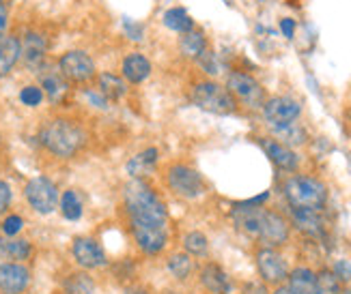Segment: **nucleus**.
Returning <instances> with one entry per match:
<instances>
[{"instance_id": "f257e3e1", "label": "nucleus", "mask_w": 351, "mask_h": 294, "mask_svg": "<svg viewBox=\"0 0 351 294\" xmlns=\"http://www.w3.org/2000/svg\"><path fill=\"white\" fill-rule=\"evenodd\" d=\"M125 211L130 215V224L143 226H166L169 224V213L156 191L141 178H132L123 187Z\"/></svg>"}, {"instance_id": "f03ea898", "label": "nucleus", "mask_w": 351, "mask_h": 294, "mask_svg": "<svg viewBox=\"0 0 351 294\" xmlns=\"http://www.w3.org/2000/svg\"><path fill=\"white\" fill-rule=\"evenodd\" d=\"M86 140L84 127L71 118H52L39 131V142L43 148L60 159L75 157L84 148Z\"/></svg>"}, {"instance_id": "7ed1b4c3", "label": "nucleus", "mask_w": 351, "mask_h": 294, "mask_svg": "<svg viewBox=\"0 0 351 294\" xmlns=\"http://www.w3.org/2000/svg\"><path fill=\"white\" fill-rule=\"evenodd\" d=\"M282 193L291 209H306V211H324L328 202V187L315 176L295 174L289 176L282 185Z\"/></svg>"}, {"instance_id": "20e7f679", "label": "nucleus", "mask_w": 351, "mask_h": 294, "mask_svg": "<svg viewBox=\"0 0 351 294\" xmlns=\"http://www.w3.org/2000/svg\"><path fill=\"white\" fill-rule=\"evenodd\" d=\"M190 99L196 107H201V110L209 114L226 116V114L237 112V101L233 99V95L226 90V86L213 80L196 82L190 90Z\"/></svg>"}, {"instance_id": "39448f33", "label": "nucleus", "mask_w": 351, "mask_h": 294, "mask_svg": "<svg viewBox=\"0 0 351 294\" xmlns=\"http://www.w3.org/2000/svg\"><path fill=\"white\" fill-rule=\"evenodd\" d=\"M226 90L233 95L237 105L241 103V105L250 107V110H258V107H263V103L267 101L265 88L261 86V82L254 80L252 75L243 73V71H231V73H228Z\"/></svg>"}, {"instance_id": "423d86ee", "label": "nucleus", "mask_w": 351, "mask_h": 294, "mask_svg": "<svg viewBox=\"0 0 351 294\" xmlns=\"http://www.w3.org/2000/svg\"><path fill=\"white\" fill-rule=\"evenodd\" d=\"M58 71L69 84H88L97 77V67L86 52L69 50L58 58Z\"/></svg>"}, {"instance_id": "0eeeda50", "label": "nucleus", "mask_w": 351, "mask_h": 294, "mask_svg": "<svg viewBox=\"0 0 351 294\" xmlns=\"http://www.w3.org/2000/svg\"><path fill=\"white\" fill-rule=\"evenodd\" d=\"M166 183L181 198H198L205 189L203 176L186 163H173L166 170Z\"/></svg>"}, {"instance_id": "6e6552de", "label": "nucleus", "mask_w": 351, "mask_h": 294, "mask_svg": "<svg viewBox=\"0 0 351 294\" xmlns=\"http://www.w3.org/2000/svg\"><path fill=\"white\" fill-rule=\"evenodd\" d=\"M24 196L28 200V204L33 206L39 215H50L58 206V189L56 185L48 176H35L26 183Z\"/></svg>"}, {"instance_id": "1a4fd4ad", "label": "nucleus", "mask_w": 351, "mask_h": 294, "mask_svg": "<svg viewBox=\"0 0 351 294\" xmlns=\"http://www.w3.org/2000/svg\"><path fill=\"white\" fill-rule=\"evenodd\" d=\"M263 118L271 125V129L276 127H287L295 122L302 114V103L293 97L278 95V97H269L263 103Z\"/></svg>"}, {"instance_id": "9d476101", "label": "nucleus", "mask_w": 351, "mask_h": 294, "mask_svg": "<svg viewBox=\"0 0 351 294\" xmlns=\"http://www.w3.org/2000/svg\"><path fill=\"white\" fill-rule=\"evenodd\" d=\"M289 235H291V224H289L280 213L263 209L256 239L263 241L267 247H274V250H276V247H280L289 241Z\"/></svg>"}, {"instance_id": "9b49d317", "label": "nucleus", "mask_w": 351, "mask_h": 294, "mask_svg": "<svg viewBox=\"0 0 351 294\" xmlns=\"http://www.w3.org/2000/svg\"><path fill=\"white\" fill-rule=\"evenodd\" d=\"M256 269L258 275L263 277L265 284L280 286L287 282L289 277V265L280 252H276L274 247H263V250L256 252Z\"/></svg>"}, {"instance_id": "f8f14e48", "label": "nucleus", "mask_w": 351, "mask_h": 294, "mask_svg": "<svg viewBox=\"0 0 351 294\" xmlns=\"http://www.w3.org/2000/svg\"><path fill=\"white\" fill-rule=\"evenodd\" d=\"M45 54H48V39H45L37 30H26L24 37L20 39V58L22 63L39 71L45 65Z\"/></svg>"}, {"instance_id": "ddd939ff", "label": "nucleus", "mask_w": 351, "mask_h": 294, "mask_svg": "<svg viewBox=\"0 0 351 294\" xmlns=\"http://www.w3.org/2000/svg\"><path fill=\"white\" fill-rule=\"evenodd\" d=\"M132 235L136 245L141 247L145 254H160L166 243H169V230L166 226H143V224H132Z\"/></svg>"}, {"instance_id": "4468645a", "label": "nucleus", "mask_w": 351, "mask_h": 294, "mask_svg": "<svg viewBox=\"0 0 351 294\" xmlns=\"http://www.w3.org/2000/svg\"><path fill=\"white\" fill-rule=\"evenodd\" d=\"M71 254L82 269H101L108 265V258H106L101 245L93 239H86V237H80L73 241Z\"/></svg>"}, {"instance_id": "2eb2a0df", "label": "nucleus", "mask_w": 351, "mask_h": 294, "mask_svg": "<svg viewBox=\"0 0 351 294\" xmlns=\"http://www.w3.org/2000/svg\"><path fill=\"white\" fill-rule=\"evenodd\" d=\"M39 86L43 90V95L48 97L54 105L63 103L65 97L69 95V82L63 77V73L58 71V67H41L39 71Z\"/></svg>"}, {"instance_id": "dca6fc26", "label": "nucleus", "mask_w": 351, "mask_h": 294, "mask_svg": "<svg viewBox=\"0 0 351 294\" xmlns=\"http://www.w3.org/2000/svg\"><path fill=\"white\" fill-rule=\"evenodd\" d=\"M261 146L269 161L276 165L282 172H295L300 168V157L293 148H289L287 144L278 142L276 137H261Z\"/></svg>"}, {"instance_id": "f3484780", "label": "nucleus", "mask_w": 351, "mask_h": 294, "mask_svg": "<svg viewBox=\"0 0 351 294\" xmlns=\"http://www.w3.org/2000/svg\"><path fill=\"white\" fill-rule=\"evenodd\" d=\"M30 284V273L20 262H3L0 265V290L7 294H20Z\"/></svg>"}, {"instance_id": "a211bd4d", "label": "nucleus", "mask_w": 351, "mask_h": 294, "mask_svg": "<svg viewBox=\"0 0 351 294\" xmlns=\"http://www.w3.org/2000/svg\"><path fill=\"white\" fill-rule=\"evenodd\" d=\"M291 224L298 232L306 237H324L326 235V219L322 211H306V209H291Z\"/></svg>"}, {"instance_id": "6ab92c4d", "label": "nucleus", "mask_w": 351, "mask_h": 294, "mask_svg": "<svg viewBox=\"0 0 351 294\" xmlns=\"http://www.w3.org/2000/svg\"><path fill=\"white\" fill-rule=\"evenodd\" d=\"M121 75L132 84H143L151 75V60L141 52H132L121 63Z\"/></svg>"}, {"instance_id": "aec40b11", "label": "nucleus", "mask_w": 351, "mask_h": 294, "mask_svg": "<svg viewBox=\"0 0 351 294\" xmlns=\"http://www.w3.org/2000/svg\"><path fill=\"white\" fill-rule=\"evenodd\" d=\"M201 284L207 292L211 294H231L233 292V284H231V277L226 275V271L218 265H205L201 269Z\"/></svg>"}, {"instance_id": "412c9836", "label": "nucleus", "mask_w": 351, "mask_h": 294, "mask_svg": "<svg viewBox=\"0 0 351 294\" xmlns=\"http://www.w3.org/2000/svg\"><path fill=\"white\" fill-rule=\"evenodd\" d=\"M20 60V39L15 35L0 37V80L7 77Z\"/></svg>"}, {"instance_id": "4be33fe9", "label": "nucleus", "mask_w": 351, "mask_h": 294, "mask_svg": "<svg viewBox=\"0 0 351 294\" xmlns=\"http://www.w3.org/2000/svg\"><path fill=\"white\" fill-rule=\"evenodd\" d=\"M97 90L108 101H119L128 95V82L123 80V75H117L112 71H101L97 75Z\"/></svg>"}, {"instance_id": "5701e85b", "label": "nucleus", "mask_w": 351, "mask_h": 294, "mask_svg": "<svg viewBox=\"0 0 351 294\" xmlns=\"http://www.w3.org/2000/svg\"><path fill=\"white\" fill-rule=\"evenodd\" d=\"M207 50H209V41H207V37L201 28H194V30H190V33L179 37V52L186 58L198 60Z\"/></svg>"}, {"instance_id": "b1692460", "label": "nucleus", "mask_w": 351, "mask_h": 294, "mask_svg": "<svg viewBox=\"0 0 351 294\" xmlns=\"http://www.w3.org/2000/svg\"><path fill=\"white\" fill-rule=\"evenodd\" d=\"M287 286L291 288L295 294H319V288H317V273L306 269V267H300V269H293L287 277Z\"/></svg>"}, {"instance_id": "393cba45", "label": "nucleus", "mask_w": 351, "mask_h": 294, "mask_svg": "<svg viewBox=\"0 0 351 294\" xmlns=\"http://www.w3.org/2000/svg\"><path fill=\"white\" fill-rule=\"evenodd\" d=\"M162 24H164L166 28L175 30V33H179V35H186V33H190V30L196 28L194 20L190 18V13H188L186 9H183V7H173V9H169V11H164V15H162Z\"/></svg>"}, {"instance_id": "a878e982", "label": "nucleus", "mask_w": 351, "mask_h": 294, "mask_svg": "<svg viewBox=\"0 0 351 294\" xmlns=\"http://www.w3.org/2000/svg\"><path fill=\"white\" fill-rule=\"evenodd\" d=\"M156 161H158V148H145L143 152H138L136 157L128 161V174L132 178H143L154 170Z\"/></svg>"}, {"instance_id": "bb28decb", "label": "nucleus", "mask_w": 351, "mask_h": 294, "mask_svg": "<svg viewBox=\"0 0 351 294\" xmlns=\"http://www.w3.org/2000/svg\"><path fill=\"white\" fill-rule=\"evenodd\" d=\"M274 135H276L278 142L287 144L289 148L302 146V144H306V140H308L306 129H304L302 125H298V122H291V125H287V127H276V129H274Z\"/></svg>"}, {"instance_id": "cd10ccee", "label": "nucleus", "mask_w": 351, "mask_h": 294, "mask_svg": "<svg viewBox=\"0 0 351 294\" xmlns=\"http://www.w3.org/2000/svg\"><path fill=\"white\" fill-rule=\"evenodd\" d=\"M33 254V247L24 239H11L3 241L0 239V258L3 260H28V256Z\"/></svg>"}, {"instance_id": "c85d7f7f", "label": "nucleus", "mask_w": 351, "mask_h": 294, "mask_svg": "<svg viewBox=\"0 0 351 294\" xmlns=\"http://www.w3.org/2000/svg\"><path fill=\"white\" fill-rule=\"evenodd\" d=\"M58 206H60V213H63V217L69 222H75L82 217V200L73 189H67L63 196H60Z\"/></svg>"}, {"instance_id": "c756f323", "label": "nucleus", "mask_w": 351, "mask_h": 294, "mask_svg": "<svg viewBox=\"0 0 351 294\" xmlns=\"http://www.w3.org/2000/svg\"><path fill=\"white\" fill-rule=\"evenodd\" d=\"M63 288L67 294H95V282L86 273H71L65 280Z\"/></svg>"}, {"instance_id": "7c9ffc66", "label": "nucleus", "mask_w": 351, "mask_h": 294, "mask_svg": "<svg viewBox=\"0 0 351 294\" xmlns=\"http://www.w3.org/2000/svg\"><path fill=\"white\" fill-rule=\"evenodd\" d=\"M317 288H319V294H341L343 282L339 280V275L334 271L322 269L317 273Z\"/></svg>"}, {"instance_id": "2f4dec72", "label": "nucleus", "mask_w": 351, "mask_h": 294, "mask_svg": "<svg viewBox=\"0 0 351 294\" xmlns=\"http://www.w3.org/2000/svg\"><path fill=\"white\" fill-rule=\"evenodd\" d=\"M183 247H186L188 256L205 258L209 252V241L203 232H188L186 239H183Z\"/></svg>"}, {"instance_id": "473e14b6", "label": "nucleus", "mask_w": 351, "mask_h": 294, "mask_svg": "<svg viewBox=\"0 0 351 294\" xmlns=\"http://www.w3.org/2000/svg\"><path fill=\"white\" fill-rule=\"evenodd\" d=\"M169 271L177 277L179 282H186L194 271V262L188 254H175L169 260Z\"/></svg>"}, {"instance_id": "72a5a7b5", "label": "nucleus", "mask_w": 351, "mask_h": 294, "mask_svg": "<svg viewBox=\"0 0 351 294\" xmlns=\"http://www.w3.org/2000/svg\"><path fill=\"white\" fill-rule=\"evenodd\" d=\"M43 97L45 95H43V90H41L39 84H28V86H24L20 90V101L24 105H28V107H39L41 101H43Z\"/></svg>"}, {"instance_id": "f704fd0d", "label": "nucleus", "mask_w": 351, "mask_h": 294, "mask_svg": "<svg viewBox=\"0 0 351 294\" xmlns=\"http://www.w3.org/2000/svg\"><path fill=\"white\" fill-rule=\"evenodd\" d=\"M24 228V219L20 217V215H9V217L3 222V226H0V230H3L5 232V235L7 237H15V235H18V232Z\"/></svg>"}, {"instance_id": "c9c22d12", "label": "nucleus", "mask_w": 351, "mask_h": 294, "mask_svg": "<svg viewBox=\"0 0 351 294\" xmlns=\"http://www.w3.org/2000/svg\"><path fill=\"white\" fill-rule=\"evenodd\" d=\"M196 63L201 65V67H203V69H205L209 75H216V73H220V71H218V69H220V65H218V60H216V54H213L211 50H207V52H205L201 58L196 60Z\"/></svg>"}, {"instance_id": "e433bc0d", "label": "nucleus", "mask_w": 351, "mask_h": 294, "mask_svg": "<svg viewBox=\"0 0 351 294\" xmlns=\"http://www.w3.org/2000/svg\"><path fill=\"white\" fill-rule=\"evenodd\" d=\"M11 198H13V191H11V185L7 181H0V215H3L9 204H11Z\"/></svg>"}, {"instance_id": "4c0bfd02", "label": "nucleus", "mask_w": 351, "mask_h": 294, "mask_svg": "<svg viewBox=\"0 0 351 294\" xmlns=\"http://www.w3.org/2000/svg\"><path fill=\"white\" fill-rule=\"evenodd\" d=\"M86 99L93 103L95 107H99V110H108V105H110V101L106 99L99 90H86Z\"/></svg>"}, {"instance_id": "58836bf2", "label": "nucleus", "mask_w": 351, "mask_h": 294, "mask_svg": "<svg viewBox=\"0 0 351 294\" xmlns=\"http://www.w3.org/2000/svg\"><path fill=\"white\" fill-rule=\"evenodd\" d=\"M334 273L339 275L341 282H349L351 280V265H349L347 260H339L337 267H334Z\"/></svg>"}, {"instance_id": "ea45409f", "label": "nucleus", "mask_w": 351, "mask_h": 294, "mask_svg": "<svg viewBox=\"0 0 351 294\" xmlns=\"http://www.w3.org/2000/svg\"><path fill=\"white\" fill-rule=\"evenodd\" d=\"M7 28H9V7L5 0H0V37L7 35Z\"/></svg>"}, {"instance_id": "a19ab883", "label": "nucleus", "mask_w": 351, "mask_h": 294, "mask_svg": "<svg viewBox=\"0 0 351 294\" xmlns=\"http://www.w3.org/2000/svg\"><path fill=\"white\" fill-rule=\"evenodd\" d=\"M241 294H269V290L261 282H248L246 286H243Z\"/></svg>"}, {"instance_id": "79ce46f5", "label": "nucleus", "mask_w": 351, "mask_h": 294, "mask_svg": "<svg viewBox=\"0 0 351 294\" xmlns=\"http://www.w3.org/2000/svg\"><path fill=\"white\" fill-rule=\"evenodd\" d=\"M280 30H282V35L287 39H293V35H295V20L293 18H282L280 20Z\"/></svg>"}, {"instance_id": "37998d69", "label": "nucleus", "mask_w": 351, "mask_h": 294, "mask_svg": "<svg viewBox=\"0 0 351 294\" xmlns=\"http://www.w3.org/2000/svg\"><path fill=\"white\" fill-rule=\"evenodd\" d=\"M274 294H295L289 286H278L276 290H274Z\"/></svg>"}, {"instance_id": "c03bdc74", "label": "nucleus", "mask_w": 351, "mask_h": 294, "mask_svg": "<svg viewBox=\"0 0 351 294\" xmlns=\"http://www.w3.org/2000/svg\"><path fill=\"white\" fill-rule=\"evenodd\" d=\"M125 294H149L147 290H143V288H132V290H128Z\"/></svg>"}, {"instance_id": "a18cd8bd", "label": "nucleus", "mask_w": 351, "mask_h": 294, "mask_svg": "<svg viewBox=\"0 0 351 294\" xmlns=\"http://www.w3.org/2000/svg\"><path fill=\"white\" fill-rule=\"evenodd\" d=\"M0 142H3V135H0Z\"/></svg>"}, {"instance_id": "49530a36", "label": "nucleus", "mask_w": 351, "mask_h": 294, "mask_svg": "<svg viewBox=\"0 0 351 294\" xmlns=\"http://www.w3.org/2000/svg\"><path fill=\"white\" fill-rule=\"evenodd\" d=\"M5 294H7V292H5Z\"/></svg>"}]
</instances>
